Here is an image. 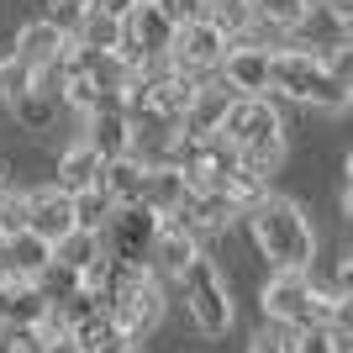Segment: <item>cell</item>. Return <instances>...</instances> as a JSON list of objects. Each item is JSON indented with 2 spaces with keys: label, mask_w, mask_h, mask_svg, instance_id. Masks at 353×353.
<instances>
[{
  "label": "cell",
  "mask_w": 353,
  "mask_h": 353,
  "mask_svg": "<svg viewBox=\"0 0 353 353\" xmlns=\"http://www.w3.org/2000/svg\"><path fill=\"white\" fill-rule=\"evenodd\" d=\"M111 195L95 185V190H85V195H74V232H95L101 237L105 232V221H111Z\"/></svg>",
  "instance_id": "7402d4cb"
},
{
  "label": "cell",
  "mask_w": 353,
  "mask_h": 353,
  "mask_svg": "<svg viewBox=\"0 0 353 353\" xmlns=\"http://www.w3.org/2000/svg\"><path fill=\"white\" fill-rule=\"evenodd\" d=\"M185 201H190V185H185V174H179V169H153V174H148L143 206L153 211L159 221L179 216V211H185Z\"/></svg>",
  "instance_id": "9a60e30c"
},
{
  "label": "cell",
  "mask_w": 353,
  "mask_h": 353,
  "mask_svg": "<svg viewBox=\"0 0 353 353\" xmlns=\"http://www.w3.org/2000/svg\"><path fill=\"white\" fill-rule=\"evenodd\" d=\"M174 285H179V295H185V311H190V322H195L201 338H221V332L232 327V295H227V280L216 274L211 259H195Z\"/></svg>",
  "instance_id": "5b68a950"
},
{
  "label": "cell",
  "mask_w": 353,
  "mask_h": 353,
  "mask_svg": "<svg viewBox=\"0 0 353 353\" xmlns=\"http://www.w3.org/2000/svg\"><path fill=\"white\" fill-rule=\"evenodd\" d=\"M63 338L74 343L79 353H117V348H127V338H121V327L105 316V311H90L85 322H74Z\"/></svg>",
  "instance_id": "e0dca14e"
},
{
  "label": "cell",
  "mask_w": 353,
  "mask_h": 353,
  "mask_svg": "<svg viewBox=\"0 0 353 353\" xmlns=\"http://www.w3.org/2000/svg\"><path fill=\"white\" fill-rule=\"evenodd\" d=\"M343 179H348V190H353V153L343 159Z\"/></svg>",
  "instance_id": "8d00e7d4"
},
{
  "label": "cell",
  "mask_w": 353,
  "mask_h": 353,
  "mask_svg": "<svg viewBox=\"0 0 353 353\" xmlns=\"http://www.w3.org/2000/svg\"><path fill=\"white\" fill-rule=\"evenodd\" d=\"M0 264H6V274H16V280H37V274L53 264V248L32 232H16V237L0 243Z\"/></svg>",
  "instance_id": "5bb4252c"
},
{
  "label": "cell",
  "mask_w": 353,
  "mask_h": 353,
  "mask_svg": "<svg viewBox=\"0 0 353 353\" xmlns=\"http://www.w3.org/2000/svg\"><path fill=\"white\" fill-rule=\"evenodd\" d=\"M332 295H353V253H343L338 280H332Z\"/></svg>",
  "instance_id": "836d02e7"
},
{
  "label": "cell",
  "mask_w": 353,
  "mask_h": 353,
  "mask_svg": "<svg viewBox=\"0 0 353 353\" xmlns=\"http://www.w3.org/2000/svg\"><path fill=\"white\" fill-rule=\"evenodd\" d=\"M206 21L227 43H237V37H248V27H253V0H206Z\"/></svg>",
  "instance_id": "ffe728a7"
},
{
  "label": "cell",
  "mask_w": 353,
  "mask_h": 353,
  "mask_svg": "<svg viewBox=\"0 0 353 353\" xmlns=\"http://www.w3.org/2000/svg\"><path fill=\"white\" fill-rule=\"evenodd\" d=\"M117 353H137V348H132V343H127V348H117Z\"/></svg>",
  "instance_id": "f35d334b"
},
{
  "label": "cell",
  "mask_w": 353,
  "mask_h": 353,
  "mask_svg": "<svg viewBox=\"0 0 353 353\" xmlns=\"http://www.w3.org/2000/svg\"><path fill=\"white\" fill-rule=\"evenodd\" d=\"M227 48H232V43H227V37L211 27L206 16H201V21H179L169 63H174V69L185 74L195 90H211V79L221 74V59H227Z\"/></svg>",
  "instance_id": "8992f818"
},
{
  "label": "cell",
  "mask_w": 353,
  "mask_h": 353,
  "mask_svg": "<svg viewBox=\"0 0 353 353\" xmlns=\"http://www.w3.org/2000/svg\"><path fill=\"white\" fill-rule=\"evenodd\" d=\"M32 90H37V74H32L21 59L6 53V59H0V105H16L21 95H32Z\"/></svg>",
  "instance_id": "cb8c5ba5"
},
{
  "label": "cell",
  "mask_w": 353,
  "mask_h": 353,
  "mask_svg": "<svg viewBox=\"0 0 353 353\" xmlns=\"http://www.w3.org/2000/svg\"><path fill=\"white\" fill-rule=\"evenodd\" d=\"M343 216L353 221V190H343Z\"/></svg>",
  "instance_id": "d590c367"
},
{
  "label": "cell",
  "mask_w": 353,
  "mask_h": 353,
  "mask_svg": "<svg viewBox=\"0 0 353 353\" xmlns=\"http://www.w3.org/2000/svg\"><path fill=\"white\" fill-rule=\"evenodd\" d=\"M90 6H95V0H48V11H43V16H48L59 32H69V37H74V27L85 21Z\"/></svg>",
  "instance_id": "83f0119b"
},
{
  "label": "cell",
  "mask_w": 353,
  "mask_h": 353,
  "mask_svg": "<svg viewBox=\"0 0 353 353\" xmlns=\"http://www.w3.org/2000/svg\"><path fill=\"white\" fill-rule=\"evenodd\" d=\"M127 137H132L127 101H121V95H105L101 111H90V117H85V148L101 163H117V159H127Z\"/></svg>",
  "instance_id": "ba28073f"
},
{
  "label": "cell",
  "mask_w": 353,
  "mask_h": 353,
  "mask_svg": "<svg viewBox=\"0 0 353 353\" xmlns=\"http://www.w3.org/2000/svg\"><path fill=\"white\" fill-rule=\"evenodd\" d=\"M290 327H280V322H269V327H259L248 338V353H290Z\"/></svg>",
  "instance_id": "4dcf8cb0"
},
{
  "label": "cell",
  "mask_w": 353,
  "mask_h": 353,
  "mask_svg": "<svg viewBox=\"0 0 353 353\" xmlns=\"http://www.w3.org/2000/svg\"><path fill=\"white\" fill-rule=\"evenodd\" d=\"M48 353H79V348H74L69 338H48Z\"/></svg>",
  "instance_id": "e575fe53"
},
{
  "label": "cell",
  "mask_w": 353,
  "mask_h": 353,
  "mask_svg": "<svg viewBox=\"0 0 353 353\" xmlns=\"http://www.w3.org/2000/svg\"><path fill=\"white\" fill-rule=\"evenodd\" d=\"M132 6H163V0H132Z\"/></svg>",
  "instance_id": "74e56055"
},
{
  "label": "cell",
  "mask_w": 353,
  "mask_h": 353,
  "mask_svg": "<svg viewBox=\"0 0 353 353\" xmlns=\"http://www.w3.org/2000/svg\"><path fill=\"white\" fill-rule=\"evenodd\" d=\"M216 137L232 143L237 163L259 179H269L285 163V121H280V111H274L269 95H237V101L227 105V117H221Z\"/></svg>",
  "instance_id": "6da1fadb"
},
{
  "label": "cell",
  "mask_w": 353,
  "mask_h": 353,
  "mask_svg": "<svg viewBox=\"0 0 353 353\" xmlns=\"http://www.w3.org/2000/svg\"><path fill=\"white\" fill-rule=\"evenodd\" d=\"M90 11H101V16H111V21H127V16L137 11L132 0H95V6H90Z\"/></svg>",
  "instance_id": "d6a6232c"
},
{
  "label": "cell",
  "mask_w": 353,
  "mask_h": 353,
  "mask_svg": "<svg viewBox=\"0 0 353 353\" xmlns=\"http://www.w3.org/2000/svg\"><path fill=\"white\" fill-rule=\"evenodd\" d=\"M16 111V121H21V132H48L53 127V117H59V101H48V95H21V101L11 105Z\"/></svg>",
  "instance_id": "d4e9b609"
},
{
  "label": "cell",
  "mask_w": 353,
  "mask_h": 353,
  "mask_svg": "<svg viewBox=\"0 0 353 353\" xmlns=\"http://www.w3.org/2000/svg\"><path fill=\"white\" fill-rule=\"evenodd\" d=\"M248 227H253V243L274 269H301L306 274L311 259H316V232H311L306 211L295 206L290 195H269L264 206L248 211Z\"/></svg>",
  "instance_id": "7a4b0ae2"
},
{
  "label": "cell",
  "mask_w": 353,
  "mask_h": 353,
  "mask_svg": "<svg viewBox=\"0 0 353 353\" xmlns=\"http://www.w3.org/2000/svg\"><path fill=\"white\" fill-rule=\"evenodd\" d=\"M153 237H159V216H153V211L148 206H121V211H111V221H105L101 248H105V259L121 264V269H148Z\"/></svg>",
  "instance_id": "52a82bcc"
},
{
  "label": "cell",
  "mask_w": 353,
  "mask_h": 353,
  "mask_svg": "<svg viewBox=\"0 0 353 353\" xmlns=\"http://www.w3.org/2000/svg\"><path fill=\"white\" fill-rule=\"evenodd\" d=\"M195 259H201V237H195L179 216L159 221V237H153V259H148V274H153V280H179V274H185Z\"/></svg>",
  "instance_id": "9c48e42d"
},
{
  "label": "cell",
  "mask_w": 353,
  "mask_h": 353,
  "mask_svg": "<svg viewBox=\"0 0 353 353\" xmlns=\"http://www.w3.org/2000/svg\"><path fill=\"white\" fill-rule=\"evenodd\" d=\"M327 301H332V295H322L316 280L301 274V269H274L269 285H264V316L280 322V327H290V332L322 327L327 322Z\"/></svg>",
  "instance_id": "277c9868"
},
{
  "label": "cell",
  "mask_w": 353,
  "mask_h": 353,
  "mask_svg": "<svg viewBox=\"0 0 353 353\" xmlns=\"http://www.w3.org/2000/svg\"><path fill=\"white\" fill-rule=\"evenodd\" d=\"M322 11L332 16L343 32H353V0H322Z\"/></svg>",
  "instance_id": "1f68e13d"
},
{
  "label": "cell",
  "mask_w": 353,
  "mask_h": 353,
  "mask_svg": "<svg viewBox=\"0 0 353 353\" xmlns=\"http://www.w3.org/2000/svg\"><path fill=\"white\" fill-rule=\"evenodd\" d=\"M143 185H148V169L132 159H117V163H105L101 169V190L111 195V206H143Z\"/></svg>",
  "instance_id": "2e32d148"
},
{
  "label": "cell",
  "mask_w": 353,
  "mask_h": 353,
  "mask_svg": "<svg viewBox=\"0 0 353 353\" xmlns=\"http://www.w3.org/2000/svg\"><path fill=\"white\" fill-rule=\"evenodd\" d=\"M269 90H280V95H290L301 105H322V111H343L348 105V95L332 85L322 53H311V48H274V59H269Z\"/></svg>",
  "instance_id": "3957f363"
},
{
  "label": "cell",
  "mask_w": 353,
  "mask_h": 353,
  "mask_svg": "<svg viewBox=\"0 0 353 353\" xmlns=\"http://www.w3.org/2000/svg\"><path fill=\"white\" fill-rule=\"evenodd\" d=\"M322 327L338 343H353V295H332V301H327V322Z\"/></svg>",
  "instance_id": "4316f807"
},
{
  "label": "cell",
  "mask_w": 353,
  "mask_h": 353,
  "mask_svg": "<svg viewBox=\"0 0 353 353\" xmlns=\"http://www.w3.org/2000/svg\"><path fill=\"white\" fill-rule=\"evenodd\" d=\"M237 216H243V211L232 206V195H221V190L190 195V201H185V211H179V221H185L195 237H216V232H227Z\"/></svg>",
  "instance_id": "4fadbf2b"
},
{
  "label": "cell",
  "mask_w": 353,
  "mask_h": 353,
  "mask_svg": "<svg viewBox=\"0 0 353 353\" xmlns=\"http://www.w3.org/2000/svg\"><path fill=\"white\" fill-rule=\"evenodd\" d=\"M53 264L85 280L90 269H101V264H105V248H101V237H95V232H69L63 243H53Z\"/></svg>",
  "instance_id": "d6986e66"
},
{
  "label": "cell",
  "mask_w": 353,
  "mask_h": 353,
  "mask_svg": "<svg viewBox=\"0 0 353 353\" xmlns=\"http://www.w3.org/2000/svg\"><path fill=\"white\" fill-rule=\"evenodd\" d=\"M306 6H322V0H306Z\"/></svg>",
  "instance_id": "ab89813d"
},
{
  "label": "cell",
  "mask_w": 353,
  "mask_h": 353,
  "mask_svg": "<svg viewBox=\"0 0 353 353\" xmlns=\"http://www.w3.org/2000/svg\"><path fill=\"white\" fill-rule=\"evenodd\" d=\"M253 16H259L269 32H301V21L311 16V6L306 0H253Z\"/></svg>",
  "instance_id": "603a6c76"
},
{
  "label": "cell",
  "mask_w": 353,
  "mask_h": 353,
  "mask_svg": "<svg viewBox=\"0 0 353 353\" xmlns=\"http://www.w3.org/2000/svg\"><path fill=\"white\" fill-rule=\"evenodd\" d=\"M269 48H243V43H232L227 48V59H221V85L232 90V95H264L269 90Z\"/></svg>",
  "instance_id": "8fae6325"
},
{
  "label": "cell",
  "mask_w": 353,
  "mask_h": 353,
  "mask_svg": "<svg viewBox=\"0 0 353 353\" xmlns=\"http://www.w3.org/2000/svg\"><path fill=\"white\" fill-rule=\"evenodd\" d=\"M74 43H85L90 53H117L121 21H111V16H101V11H85V21L74 27Z\"/></svg>",
  "instance_id": "44dd1931"
},
{
  "label": "cell",
  "mask_w": 353,
  "mask_h": 353,
  "mask_svg": "<svg viewBox=\"0 0 353 353\" xmlns=\"http://www.w3.org/2000/svg\"><path fill=\"white\" fill-rule=\"evenodd\" d=\"M101 169H105V163L95 159L85 143H74L69 153L59 159V190H63V195H85V190H95V185H101Z\"/></svg>",
  "instance_id": "ac0fdd59"
},
{
  "label": "cell",
  "mask_w": 353,
  "mask_h": 353,
  "mask_svg": "<svg viewBox=\"0 0 353 353\" xmlns=\"http://www.w3.org/2000/svg\"><path fill=\"white\" fill-rule=\"evenodd\" d=\"M0 332H6V338H0V353H48L37 327H0Z\"/></svg>",
  "instance_id": "f546056e"
},
{
  "label": "cell",
  "mask_w": 353,
  "mask_h": 353,
  "mask_svg": "<svg viewBox=\"0 0 353 353\" xmlns=\"http://www.w3.org/2000/svg\"><path fill=\"white\" fill-rule=\"evenodd\" d=\"M290 353H343V343L327 332V327H301L290 338Z\"/></svg>",
  "instance_id": "f1b7e54d"
},
{
  "label": "cell",
  "mask_w": 353,
  "mask_h": 353,
  "mask_svg": "<svg viewBox=\"0 0 353 353\" xmlns=\"http://www.w3.org/2000/svg\"><path fill=\"white\" fill-rule=\"evenodd\" d=\"M27 232L43 237L48 248L63 243L74 232V195H63L59 185H48V190H27Z\"/></svg>",
  "instance_id": "30bf717a"
},
{
  "label": "cell",
  "mask_w": 353,
  "mask_h": 353,
  "mask_svg": "<svg viewBox=\"0 0 353 353\" xmlns=\"http://www.w3.org/2000/svg\"><path fill=\"white\" fill-rule=\"evenodd\" d=\"M63 48H69V32H59L53 21H27V27L16 32V48H11V59H21L32 74H43V69H53V63L63 59Z\"/></svg>",
  "instance_id": "7c38bea8"
},
{
  "label": "cell",
  "mask_w": 353,
  "mask_h": 353,
  "mask_svg": "<svg viewBox=\"0 0 353 353\" xmlns=\"http://www.w3.org/2000/svg\"><path fill=\"white\" fill-rule=\"evenodd\" d=\"M322 63H327V74H332V85L353 101V37H348V43H338L332 53H322Z\"/></svg>",
  "instance_id": "484cf974"
}]
</instances>
